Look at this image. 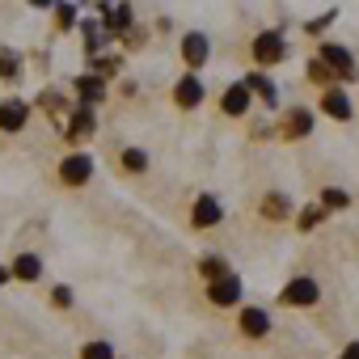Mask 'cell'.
I'll use <instances>...</instances> for the list:
<instances>
[{
  "mask_svg": "<svg viewBox=\"0 0 359 359\" xmlns=\"http://www.w3.org/2000/svg\"><path fill=\"white\" fill-rule=\"evenodd\" d=\"M250 51H254V60H258L262 68H271V64H279V60L287 55V43H283V34H279V30H262V34L254 39V47H250Z\"/></svg>",
  "mask_w": 359,
  "mask_h": 359,
  "instance_id": "6da1fadb",
  "label": "cell"
},
{
  "mask_svg": "<svg viewBox=\"0 0 359 359\" xmlns=\"http://www.w3.org/2000/svg\"><path fill=\"white\" fill-rule=\"evenodd\" d=\"M317 296H321V287H317V279H309V275H300V279H292V283L283 287V296H279V304H287V309H309V304H317Z\"/></svg>",
  "mask_w": 359,
  "mask_h": 359,
  "instance_id": "7a4b0ae2",
  "label": "cell"
},
{
  "mask_svg": "<svg viewBox=\"0 0 359 359\" xmlns=\"http://www.w3.org/2000/svg\"><path fill=\"white\" fill-rule=\"evenodd\" d=\"M317 60H321L334 76H342V81H351V76H355V55H351L346 47H338V43H325Z\"/></svg>",
  "mask_w": 359,
  "mask_h": 359,
  "instance_id": "3957f363",
  "label": "cell"
},
{
  "mask_svg": "<svg viewBox=\"0 0 359 359\" xmlns=\"http://www.w3.org/2000/svg\"><path fill=\"white\" fill-rule=\"evenodd\" d=\"M30 123V102H22V97H5L0 102V131H22Z\"/></svg>",
  "mask_w": 359,
  "mask_h": 359,
  "instance_id": "277c9868",
  "label": "cell"
},
{
  "mask_svg": "<svg viewBox=\"0 0 359 359\" xmlns=\"http://www.w3.org/2000/svg\"><path fill=\"white\" fill-rule=\"evenodd\" d=\"M173 102L182 106V110H195V106L203 102V81H199V72H187L182 81L173 85Z\"/></svg>",
  "mask_w": 359,
  "mask_h": 359,
  "instance_id": "5b68a950",
  "label": "cell"
},
{
  "mask_svg": "<svg viewBox=\"0 0 359 359\" xmlns=\"http://www.w3.org/2000/svg\"><path fill=\"white\" fill-rule=\"evenodd\" d=\"M208 300L212 304H220V309H229V304H237L241 300V279L229 271V275H220V279H212V292H208Z\"/></svg>",
  "mask_w": 359,
  "mask_h": 359,
  "instance_id": "8992f818",
  "label": "cell"
},
{
  "mask_svg": "<svg viewBox=\"0 0 359 359\" xmlns=\"http://www.w3.org/2000/svg\"><path fill=\"white\" fill-rule=\"evenodd\" d=\"M250 102H254V93L245 89V81H237V85H229V89H224V97H220V110H224L229 118H241V114L250 110Z\"/></svg>",
  "mask_w": 359,
  "mask_h": 359,
  "instance_id": "52a82bcc",
  "label": "cell"
},
{
  "mask_svg": "<svg viewBox=\"0 0 359 359\" xmlns=\"http://www.w3.org/2000/svg\"><path fill=\"white\" fill-rule=\"evenodd\" d=\"M89 173H93V161H89V156H81V152L60 161V177H64L68 187H81V182H89Z\"/></svg>",
  "mask_w": 359,
  "mask_h": 359,
  "instance_id": "ba28073f",
  "label": "cell"
},
{
  "mask_svg": "<svg viewBox=\"0 0 359 359\" xmlns=\"http://www.w3.org/2000/svg\"><path fill=\"white\" fill-rule=\"evenodd\" d=\"M208 55H212L208 34H187V39H182V60H187V68H203Z\"/></svg>",
  "mask_w": 359,
  "mask_h": 359,
  "instance_id": "9c48e42d",
  "label": "cell"
},
{
  "mask_svg": "<svg viewBox=\"0 0 359 359\" xmlns=\"http://www.w3.org/2000/svg\"><path fill=\"white\" fill-rule=\"evenodd\" d=\"M283 135H287V140H304V135H313V110H304V106L287 110V114H283Z\"/></svg>",
  "mask_w": 359,
  "mask_h": 359,
  "instance_id": "30bf717a",
  "label": "cell"
},
{
  "mask_svg": "<svg viewBox=\"0 0 359 359\" xmlns=\"http://www.w3.org/2000/svg\"><path fill=\"white\" fill-rule=\"evenodd\" d=\"M76 97H81V106H97L102 97H106V81L97 76V72H89V76H76Z\"/></svg>",
  "mask_w": 359,
  "mask_h": 359,
  "instance_id": "8fae6325",
  "label": "cell"
},
{
  "mask_svg": "<svg viewBox=\"0 0 359 359\" xmlns=\"http://www.w3.org/2000/svg\"><path fill=\"white\" fill-rule=\"evenodd\" d=\"M321 110H325L330 118H338V123H346V118H351V97H346L342 89H334V85H330V89L321 93Z\"/></svg>",
  "mask_w": 359,
  "mask_h": 359,
  "instance_id": "7c38bea8",
  "label": "cell"
},
{
  "mask_svg": "<svg viewBox=\"0 0 359 359\" xmlns=\"http://www.w3.org/2000/svg\"><path fill=\"white\" fill-rule=\"evenodd\" d=\"M93 127H97V123H93V110H89V106H76L72 118H68V127H64V135H68V140H89Z\"/></svg>",
  "mask_w": 359,
  "mask_h": 359,
  "instance_id": "4fadbf2b",
  "label": "cell"
},
{
  "mask_svg": "<svg viewBox=\"0 0 359 359\" xmlns=\"http://www.w3.org/2000/svg\"><path fill=\"white\" fill-rule=\"evenodd\" d=\"M241 334H245V338H266V334H271L266 309H241Z\"/></svg>",
  "mask_w": 359,
  "mask_h": 359,
  "instance_id": "5bb4252c",
  "label": "cell"
},
{
  "mask_svg": "<svg viewBox=\"0 0 359 359\" xmlns=\"http://www.w3.org/2000/svg\"><path fill=\"white\" fill-rule=\"evenodd\" d=\"M220 216H224V212H220V203H216L212 195H203V199L191 208V220H195V229H212V224H220Z\"/></svg>",
  "mask_w": 359,
  "mask_h": 359,
  "instance_id": "9a60e30c",
  "label": "cell"
},
{
  "mask_svg": "<svg viewBox=\"0 0 359 359\" xmlns=\"http://www.w3.org/2000/svg\"><path fill=\"white\" fill-rule=\"evenodd\" d=\"M106 34H127L131 30V5H118L114 13H106V26H102Z\"/></svg>",
  "mask_w": 359,
  "mask_h": 359,
  "instance_id": "2e32d148",
  "label": "cell"
},
{
  "mask_svg": "<svg viewBox=\"0 0 359 359\" xmlns=\"http://www.w3.org/2000/svg\"><path fill=\"white\" fill-rule=\"evenodd\" d=\"M245 89H250V93H258L266 106H275V81H271V76L254 72V76H245Z\"/></svg>",
  "mask_w": 359,
  "mask_h": 359,
  "instance_id": "e0dca14e",
  "label": "cell"
},
{
  "mask_svg": "<svg viewBox=\"0 0 359 359\" xmlns=\"http://www.w3.org/2000/svg\"><path fill=\"white\" fill-rule=\"evenodd\" d=\"M287 212H292V199H287V195H279V191H275V195H266V199H262V216H266V220H283Z\"/></svg>",
  "mask_w": 359,
  "mask_h": 359,
  "instance_id": "ac0fdd59",
  "label": "cell"
},
{
  "mask_svg": "<svg viewBox=\"0 0 359 359\" xmlns=\"http://www.w3.org/2000/svg\"><path fill=\"white\" fill-rule=\"evenodd\" d=\"M9 275H18V279H26V283H34V279L43 275V262H39L34 254H22V258L13 262V271H9Z\"/></svg>",
  "mask_w": 359,
  "mask_h": 359,
  "instance_id": "d6986e66",
  "label": "cell"
},
{
  "mask_svg": "<svg viewBox=\"0 0 359 359\" xmlns=\"http://www.w3.org/2000/svg\"><path fill=\"white\" fill-rule=\"evenodd\" d=\"M123 169H127V173H144V169H148L144 148H123Z\"/></svg>",
  "mask_w": 359,
  "mask_h": 359,
  "instance_id": "ffe728a7",
  "label": "cell"
},
{
  "mask_svg": "<svg viewBox=\"0 0 359 359\" xmlns=\"http://www.w3.org/2000/svg\"><path fill=\"white\" fill-rule=\"evenodd\" d=\"M55 26L60 30H72L76 26V5H72V0H60V5H55Z\"/></svg>",
  "mask_w": 359,
  "mask_h": 359,
  "instance_id": "44dd1931",
  "label": "cell"
},
{
  "mask_svg": "<svg viewBox=\"0 0 359 359\" xmlns=\"http://www.w3.org/2000/svg\"><path fill=\"white\" fill-rule=\"evenodd\" d=\"M199 275L203 279H220V275H229V266H224V258H199Z\"/></svg>",
  "mask_w": 359,
  "mask_h": 359,
  "instance_id": "7402d4cb",
  "label": "cell"
},
{
  "mask_svg": "<svg viewBox=\"0 0 359 359\" xmlns=\"http://www.w3.org/2000/svg\"><path fill=\"white\" fill-rule=\"evenodd\" d=\"M346 203H351L346 191H334V187H330V191L321 195V208H325V212H338V208H346Z\"/></svg>",
  "mask_w": 359,
  "mask_h": 359,
  "instance_id": "603a6c76",
  "label": "cell"
},
{
  "mask_svg": "<svg viewBox=\"0 0 359 359\" xmlns=\"http://www.w3.org/2000/svg\"><path fill=\"white\" fill-rule=\"evenodd\" d=\"M0 76H5V81L18 76V55H13L9 47H0Z\"/></svg>",
  "mask_w": 359,
  "mask_h": 359,
  "instance_id": "cb8c5ba5",
  "label": "cell"
},
{
  "mask_svg": "<svg viewBox=\"0 0 359 359\" xmlns=\"http://www.w3.org/2000/svg\"><path fill=\"white\" fill-rule=\"evenodd\" d=\"M309 81H317V85H330V81H334V72H330L321 60H309Z\"/></svg>",
  "mask_w": 359,
  "mask_h": 359,
  "instance_id": "d4e9b609",
  "label": "cell"
},
{
  "mask_svg": "<svg viewBox=\"0 0 359 359\" xmlns=\"http://www.w3.org/2000/svg\"><path fill=\"white\" fill-rule=\"evenodd\" d=\"M81 359H114V351H110V342H89L81 351Z\"/></svg>",
  "mask_w": 359,
  "mask_h": 359,
  "instance_id": "484cf974",
  "label": "cell"
},
{
  "mask_svg": "<svg viewBox=\"0 0 359 359\" xmlns=\"http://www.w3.org/2000/svg\"><path fill=\"white\" fill-rule=\"evenodd\" d=\"M334 18H338V9H330V13H321V18H313V22L304 26V34H321L325 26H334Z\"/></svg>",
  "mask_w": 359,
  "mask_h": 359,
  "instance_id": "4316f807",
  "label": "cell"
},
{
  "mask_svg": "<svg viewBox=\"0 0 359 359\" xmlns=\"http://www.w3.org/2000/svg\"><path fill=\"white\" fill-rule=\"evenodd\" d=\"M51 300H55V309H68V304H72V287H55Z\"/></svg>",
  "mask_w": 359,
  "mask_h": 359,
  "instance_id": "83f0119b",
  "label": "cell"
},
{
  "mask_svg": "<svg viewBox=\"0 0 359 359\" xmlns=\"http://www.w3.org/2000/svg\"><path fill=\"white\" fill-rule=\"evenodd\" d=\"M97 72H102V76H114V72H118V60H114V55L97 60Z\"/></svg>",
  "mask_w": 359,
  "mask_h": 359,
  "instance_id": "f1b7e54d",
  "label": "cell"
},
{
  "mask_svg": "<svg viewBox=\"0 0 359 359\" xmlns=\"http://www.w3.org/2000/svg\"><path fill=\"white\" fill-rule=\"evenodd\" d=\"M317 220H321V208H309V212H304V216H300V229H313V224H317Z\"/></svg>",
  "mask_w": 359,
  "mask_h": 359,
  "instance_id": "f546056e",
  "label": "cell"
},
{
  "mask_svg": "<svg viewBox=\"0 0 359 359\" xmlns=\"http://www.w3.org/2000/svg\"><path fill=\"white\" fill-rule=\"evenodd\" d=\"M338 359H359V342H346V351H342Z\"/></svg>",
  "mask_w": 359,
  "mask_h": 359,
  "instance_id": "4dcf8cb0",
  "label": "cell"
},
{
  "mask_svg": "<svg viewBox=\"0 0 359 359\" xmlns=\"http://www.w3.org/2000/svg\"><path fill=\"white\" fill-rule=\"evenodd\" d=\"M30 5L34 9H47V5H60V0H30Z\"/></svg>",
  "mask_w": 359,
  "mask_h": 359,
  "instance_id": "1f68e13d",
  "label": "cell"
},
{
  "mask_svg": "<svg viewBox=\"0 0 359 359\" xmlns=\"http://www.w3.org/2000/svg\"><path fill=\"white\" fill-rule=\"evenodd\" d=\"M5 279H9V271H5V266H0V283H5Z\"/></svg>",
  "mask_w": 359,
  "mask_h": 359,
  "instance_id": "d6a6232c",
  "label": "cell"
}]
</instances>
